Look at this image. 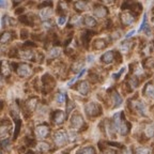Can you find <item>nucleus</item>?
Here are the masks:
<instances>
[{"label": "nucleus", "mask_w": 154, "mask_h": 154, "mask_svg": "<svg viewBox=\"0 0 154 154\" xmlns=\"http://www.w3.org/2000/svg\"><path fill=\"white\" fill-rule=\"evenodd\" d=\"M18 57L23 60H33L34 59V53L31 49H28V48H25L22 51H18Z\"/></svg>", "instance_id": "obj_6"}, {"label": "nucleus", "mask_w": 154, "mask_h": 154, "mask_svg": "<svg viewBox=\"0 0 154 154\" xmlns=\"http://www.w3.org/2000/svg\"><path fill=\"white\" fill-rule=\"evenodd\" d=\"M146 134H147L148 137H152L154 135V125L153 124H149L146 126V130H144Z\"/></svg>", "instance_id": "obj_29"}, {"label": "nucleus", "mask_w": 154, "mask_h": 154, "mask_svg": "<svg viewBox=\"0 0 154 154\" xmlns=\"http://www.w3.org/2000/svg\"><path fill=\"white\" fill-rule=\"evenodd\" d=\"M80 23H82V17H80L79 15H75V16H73V18L71 19V24L75 27L79 26Z\"/></svg>", "instance_id": "obj_30"}, {"label": "nucleus", "mask_w": 154, "mask_h": 154, "mask_svg": "<svg viewBox=\"0 0 154 154\" xmlns=\"http://www.w3.org/2000/svg\"><path fill=\"white\" fill-rule=\"evenodd\" d=\"M11 36H12V33L10 31H5L3 32L1 35H0V44L2 45V44H5L11 40Z\"/></svg>", "instance_id": "obj_19"}, {"label": "nucleus", "mask_w": 154, "mask_h": 154, "mask_svg": "<svg viewBox=\"0 0 154 154\" xmlns=\"http://www.w3.org/2000/svg\"><path fill=\"white\" fill-rule=\"evenodd\" d=\"M121 22L125 26H130V25H132L135 22V17L131 12H124L121 15Z\"/></svg>", "instance_id": "obj_7"}, {"label": "nucleus", "mask_w": 154, "mask_h": 154, "mask_svg": "<svg viewBox=\"0 0 154 154\" xmlns=\"http://www.w3.org/2000/svg\"><path fill=\"white\" fill-rule=\"evenodd\" d=\"M49 134V128H48L47 125H38V126H36L35 128V135L36 137L38 138V139H44V138L47 136V135Z\"/></svg>", "instance_id": "obj_5"}, {"label": "nucleus", "mask_w": 154, "mask_h": 154, "mask_svg": "<svg viewBox=\"0 0 154 154\" xmlns=\"http://www.w3.org/2000/svg\"><path fill=\"white\" fill-rule=\"evenodd\" d=\"M150 150L146 147H138L135 150V154H149Z\"/></svg>", "instance_id": "obj_31"}, {"label": "nucleus", "mask_w": 154, "mask_h": 154, "mask_svg": "<svg viewBox=\"0 0 154 154\" xmlns=\"http://www.w3.org/2000/svg\"><path fill=\"white\" fill-rule=\"evenodd\" d=\"M0 73L5 76H9L11 73V65L8 61H1L0 63Z\"/></svg>", "instance_id": "obj_9"}, {"label": "nucleus", "mask_w": 154, "mask_h": 154, "mask_svg": "<svg viewBox=\"0 0 154 154\" xmlns=\"http://www.w3.org/2000/svg\"><path fill=\"white\" fill-rule=\"evenodd\" d=\"M134 73H135V75H136V76H139V75L143 74V71H142L141 67L138 66V67H136V69L134 70Z\"/></svg>", "instance_id": "obj_36"}, {"label": "nucleus", "mask_w": 154, "mask_h": 154, "mask_svg": "<svg viewBox=\"0 0 154 154\" xmlns=\"http://www.w3.org/2000/svg\"><path fill=\"white\" fill-rule=\"evenodd\" d=\"M93 12L96 17L103 18V17H105L107 15V9L105 7H103V5H97V7H95Z\"/></svg>", "instance_id": "obj_11"}, {"label": "nucleus", "mask_w": 154, "mask_h": 154, "mask_svg": "<svg viewBox=\"0 0 154 154\" xmlns=\"http://www.w3.org/2000/svg\"><path fill=\"white\" fill-rule=\"evenodd\" d=\"M132 105H133V107L135 108V110L137 111V112H139L140 115H142V116L146 115V112H144V111H146V107H144V104L142 103V102L135 101Z\"/></svg>", "instance_id": "obj_12"}, {"label": "nucleus", "mask_w": 154, "mask_h": 154, "mask_svg": "<svg viewBox=\"0 0 154 154\" xmlns=\"http://www.w3.org/2000/svg\"><path fill=\"white\" fill-rule=\"evenodd\" d=\"M119 132H120V134L121 135H126L128 133V124L126 122H125V120L124 119H121V123H120V126H119Z\"/></svg>", "instance_id": "obj_17"}, {"label": "nucleus", "mask_w": 154, "mask_h": 154, "mask_svg": "<svg viewBox=\"0 0 154 154\" xmlns=\"http://www.w3.org/2000/svg\"><path fill=\"white\" fill-rule=\"evenodd\" d=\"M124 70H125L124 67H123V69H121V71H120V72H119L118 74H115V75H112V77H113V78H117V77H118V76H120V75L122 74L123 72H124Z\"/></svg>", "instance_id": "obj_41"}, {"label": "nucleus", "mask_w": 154, "mask_h": 154, "mask_svg": "<svg viewBox=\"0 0 154 154\" xmlns=\"http://www.w3.org/2000/svg\"><path fill=\"white\" fill-rule=\"evenodd\" d=\"M16 72L19 76L28 77L32 74V67L27 63H20V64L17 65Z\"/></svg>", "instance_id": "obj_2"}, {"label": "nucleus", "mask_w": 154, "mask_h": 154, "mask_svg": "<svg viewBox=\"0 0 154 154\" xmlns=\"http://www.w3.org/2000/svg\"><path fill=\"white\" fill-rule=\"evenodd\" d=\"M74 7L77 11H85L87 9V3L84 1H77V2H75Z\"/></svg>", "instance_id": "obj_25"}, {"label": "nucleus", "mask_w": 154, "mask_h": 154, "mask_svg": "<svg viewBox=\"0 0 154 154\" xmlns=\"http://www.w3.org/2000/svg\"><path fill=\"white\" fill-rule=\"evenodd\" d=\"M36 102H38V101H36V99H31L30 101L28 102V103H27V106H29L31 109H33L34 107L36 106Z\"/></svg>", "instance_id": "obj_34"}, {"label": "nucleus", "mask_w": 154, "mask_h": 154, "mask_svg": "<svg viewBox=\"0 0 154 154\" xmlns=\"http://www.w3.org/2000/svg\"><path fill=\"white\" fill-rule=\"evenodd\" d=\"M113 57H115V54H113V51H107V53H105L103 56H102V58H101V60H102V62H104V63H111L113 61Z\"/></svg>", "instance_id": "obj_15"}, {"label": "nucleus", "mask_w": 154, "mask_h": 154, "mask_svg": "<svg viewBox=\"0 0 154 154\" xmlns=\"http://www.w3.org/2000/svg\"><path fill=\"white\" fill-rule=\"evenodd\" d=\"M1 146H3V148H5V149H10V141L8 139L3 140V141H1Z\"/></svg>", "instance_id": "obj_37"}, {"label": "nucleus", "mask_w": 154, "mask_h": 154, "mask_svg": "<svg viewBox=\"0 0 154 154\" xmlns=\"http://www.w3.org/2000/svg\"><path fill=\"white\" fill-rule=\"evenodd\" d=\"M53 13H54L53 9H51V7H45V8H43V9H41V11H40V17H41L43 20L47 22L48 19L51 17Z\"/></svg>", "instance_id": "obj_8"}, {"label": "nucleus", "mask_w": 154, "mask_h": 154, "mask_svg": "<svg viewBox=\"0 0 154 154\" xmlns=\"http://www.w3.org/2000/svg\"><path fill=\"white\" fill-rule=\"evenodd\" d=\"M82 66H84V62L82 61H77L74 64L72 65V71L73 72H79L80 70H82Z\"/></svg>", "instance_id": "obj_24"}, {"label": "nucleus", "mask_w": 154, "mask_h": 154, "mask_svg": "<svg viewBox=\"0 0 154 154\" xmlns=\"http://www.w3.org/2000/svg\"><path fill=\"white\" fill-rule=\"evenodd\" d=\"M106 46V42L104 41L103 38H97L95 42H94V47L96 49H102Z\"/></svg>", "instance_id": "obj_26"}, {"label": "nucleus", "mask_w": 154, "mask_h": 154, "mask_svg": "<svg viewBox=\"0 0 154 154\" xmlns=\"http://www.w3.org/2000/svg\"><path fill=\"white\" fill-rule=\"evenodd\" d=\"M153 24H154V18H153Z\"/></svg>", "instance_id": "obj_47"}, {"label": "nucleus", "mask_w": 154, "mask_h": 154, "mask_svg": "<svg viewBox=\"0 0 154 154\" xmlns=\"http://www.w3.org/2000/svg\"><path fill=\"white\" fill-rule=\"evenodd\" d=\"M146 31H147V35H150L151 34V29L149 28V27H146Z\"/></svg>", "instance_id": "obj_44"}, {"label": "nucleus", "mask_w": 154, "mask_h": 154, "mask_svg": "<svg viewBox=\"0 0 154 154\" xmlns=\"http://www.w3.org/2000/svg\"><path fill=\"white\" fill-rule=\"evenodd\" d=\"M65 23H66V16H65V15L59 16V18H58V25H59V26H63Z\"/></svg>", "instance_id": "obj_32"}, {"label": "nucleus", "mask_w": 154, "mask_h": 154, "mask_svg": "<svg viewBox=\"0 0 154 154\" xmlns=\"http://www.w3.org/2000/svg\"><path fill=\"white\" fill-rule=\"evenodd\" d=\"M88 62H91V60H93V57H92V56H89V57H88Z\"/></svg>", "instance_id": "obj_45"}, {"label": "nucleus", "mask_w": 154, "mask_h": 154, "mask_svg": "<svg viewBox=\"0 0 154 154\" xmlns=\"http://www.w3.org/2000/svg\"><path fill=\"white\" fill-rule=\"evenodd\" d=\"M85 110H86L87 115L90 117H95L101 112V108L96 103H88L85 106Z\"/></svg>", "instance_id": "obj_3"}, {"label": "nucleus", "mask_w": 154, "mask_h": 154, "mask_svg": "<svg viewBox=\"0 0 154 154\" xmlns=\"http://www.w3.org/2000/svg\"><path fill=\"white\" fill-rule=\"evenodd\" d=\"M53 120L56 124H61V123H63L65 121V113L62 110L56 111L55 115H54Z\"/></svg>", "instance_id": "obj_10"}, {"label": "nucleus", "mask_w": 154, "mask_h": 154, "mask_svg": "<svg viewBox=\"0 0 154 154\" xmlns=\"http://www.w3.org/2000/svg\"><path fill=\"white\" fill-rule=\"evenodd\" d=\"M10 22V19H9V17L7 16V15H5L3 16V18H2V26L3 27H7L8 26V23Z\"/></svg>", "instance_id": "obj_38"}, {"label": "nucleus", "mask_w": 154, "mask_h": 154, "mask_svg": "<svg viewBox=\"0 0 154 154\" xmlns=\"http://www.w3.org/2000/svg\"><path fill=\"white\" fill-rule=\"evenodd\" d=\"M132 45H133V43L131 41L122 42V43H121V45H120V51H122L123 54L128 53V51H130V49H131V47H132Z\"/></svg>", "instance_id": "obj_18"}, {"label": "nucleus", "mask_w": 154, "mask_h": 154, "mask_svg": "<svg viewBox=\"0 0 154 154\" xmlns=\"http://www.w3.org/2000/svg\"><path fill=\"white\" fill-rule=\"evenodd\" d=\"M43 27H44V28H46V29H51V23L47 20V22H45L43 24Z\"/></svg>", "instance_id": "obj_40"}, {"label": "nucleus", "mask_w": 154, "mask_h": 154, "mask_svg": "<svg viewBox=\"0 0 154 154\" xmlns=\"http://www.w3.org/2000/svg\"><path fill=\"white\" fill-rule=\"evenodd\" d=\"M112 100H113V104H115V106H113V107H119V106L122 104V97L119 95V93L117 91H113Z\"/></svg>", "instance_id": "obj_20"}, {"label": "nucleus", "mask_w": 154, "mask_h": 154, "mask_svg": "<svg viewBox=\"0 0 154 154\" xmlns=\"http://www.w3.org/2000/svg\"><path fill=\"white\" fill-rule=\"evenodd\" d=\"M36 149L38 150V151H42V152H46L48 151V150L51 149V147H49V144L47 143V142H38V144H36Z\"/></svg>", "instance_id": "obj_23"}, {"label": "nucleus", "mask_w": 154, "mask_h": 154, "mask_svg": "<svg viewBox=\"0 0 154 154\" xmlns=\"http://www.w3.org/2000/svg\"><path fill=\"white\" fill-rule=\"evenodd\" d=\"M134 33H135V30H132V31H130V32H128V34H126V35H125V38H131V36H132V35H133V34H134Z\"/></svg>", "instance_id": "obj_42"}, {"label": "nucleus", "mask_w": 154, "mask_h": 154, "mask_svg": "<svg viewBox=\"0 0 154 154\" xmlns=\"http://www.w3.org/2000/svg\"><path fill=\"white\" fill-rule=\"evenodd\" d=\"M74 107H75V105H74V103L73 102H71V101H69L67 102V107H66V113H70L71 111L74 109Z\"/></svg>", "instance_id": "obj_33"}, {"label": "nucleus", "mask_w": 154, "mask_h": 154, "mask_svg": "<svg viewBox=\"0 0 154 154\" xmlns=\"http://www.w3.org/2000/svg\"><path fill=\"white\" fill-rule=\"evenodd\" d=\"M147 14H144V16H143V20H142V24H141V26H140V28H139V30L138 31H142L143 30V28H144V24H146V20H147Z\"/></svg>", "instance_id": "obj_39"}, {"label": "nucleus", "mask_w": 154, "mask_h": 154, "mask_svg": "<svg viewBox=\"0 0 154 154\" xmlns=\"http://www.w3.org/2000/svg\"><path fill=\"white\" fill-rule=\"evenodd\" d=\"M67 134L64 131H57V132L54 134V142L56 143V146L58 147H62L67 142Z\"/></svg>", "instance_id": "obj_1"}, {"label": "nucleus", "mask_w": 154, "mask_h": 154, "mask_svg": "<svg viewBox=\"0 0 154 154\" xmlns=\"http://www.w3.org/2000/svg\"><path fill=\"white\" fill-rule=\"evenodd\" d=\"M5 5V2H3V1L1 2V1H0V5Z\"/></svg>", "instance_id": "obj_46"}, {"label": "nucleus", "mask_w": 154, "mask_h": 154, "mask_svg": "<svg viewBox=\"0 0 154 154\" xmlns=\"http://www.w3.org/2000/svg\"><path fill=\"white\" fill-rule=\"evenodd\" d=\"M56 101H57V103L59 104V105L64 104L65 101H66V95H65V93H58L57 96H56Z\"/></svg>", "instance_id": "obj_27"}, {"label": "nucleus", "mask_w": 154, "mask_h": 154, "mask_svg": "<svg viewBox=\"0 0 154 154\" xmlns=\"http://www.w3.org/2000/svg\"><path fill=\"white\" fill-rule=\"evenodd\" d=\"M84 23H85V25H86L87 27H89V28H92V27H94L96 25L95 18L92 16H86L84 19Z\"/></svg>", "instance_id": "obj_21"}, {"label": "nucleus", "mask_w": 154, "mask_h": 154, "mask_svg": "<svg viewBox=\"0 0 154 154\" xmlns=\"http://www.w3.org/2000/svg\"><path fill=\"white\" fill-rule=\"evenodd\" d=\"M146 66L147 67H153L154 66V59L153 58H149L147 60V63H146Z\"/></svg>", "instance_id": "obj_35"}, {"label": "nucleus", "mask_w": 154, "mask_h": 154, "mask_svg": "<svg viewBox=\"0 0 154 154\" xmlns=\"http://www.w3.org/2000/svg\"><path fill=\"white\" fill-rule=\"evenodd\" d=\"M77 91L79 92L80 94H82V95H86L89 92V85H88V82H79V85L77 87Z\"/></svg>", "instance_id": "obj_16"}, {"label": "nucleus", "mask_w": 154, "mask_h": 154, "mask_svg": "<svg viewBox=\"0 0 154 154\" xmlns=\"http://www.w3.org/2000/svg\"><path fill=\"white\" fill-rule=\"evenodd\" d=\"M122 154H132V153H131V150L124 149V150H123V152H122Z\"/></svg>", "instance_id": "obj_43"}, {"label": "nucleus", "mask_w": 154, "mask_h": 154, "mask_svg": "<svg viewBox=\"0 0 154 154\" xmlns=\"http://www.w3.org/2000/svg\"><path fill=\"white\" fill-rule=\"evenodd\" d=\"M10 124H7V123H2L0 124V138H5L9 136L10 134Z\"/></svg>", "instance_id": "obj_13"}, {"label": "nucleus", "mask_w": 154, "mask_h": 154, "mask_svg": "<svg viewBox=\"0 0 154 154\" xmlns=\"http://www.w3.org/2000/svg\"><path fill=\"white\" fill-rule=\"evenodd\" d=\"M84 125V119L80 115L76 113V115L72 116L71 118V128H74V130H79Z\"/></svg>", "instance_id": "obj_4"}, {"label": "nucleus", "mask_w": 154, "mask_h": 154, "mask_svg": "<svg viewBox=\"0 0 154 154\" xmlns=\"http://www.w3.org/2000/svg\"><path fill=\"white\" fill-rule=\"evenodd\" d=\"M77 154H95L93 147H84L77 151Z\"/></svg>", "instance_id": "obj_22"}, {"label": "nucleus", "mask_w": 154, "mask_h": 154, "mask_svg": "<svg viewBox=\"0 0 154 154\" xmlns=\"http://www.w3.org/2000/svg\"><path fill=\"white\" fill-rule=\"evenodd\" d=\"M60 54H61V48L54 47L51 51V53H49V56H51V58H57L60 56Z\"/></svg>", "instance_id": "obj_28"}, {"label": "nucleus", "mask_w": 154, "mask_h": 154, "mask_svg": "<svg viewBox=\"0 0 154 154\" xmlns=\"http://www.w3.org/2000/svg\"><path fill=\"white\" fill-rule=\"evenodd\" d=\"M144 94L150 97V99H154V85L152 82H148L144 87V90H143Z\"/></svg>", "instance_id": "obj_14"}]
</instances>
